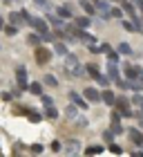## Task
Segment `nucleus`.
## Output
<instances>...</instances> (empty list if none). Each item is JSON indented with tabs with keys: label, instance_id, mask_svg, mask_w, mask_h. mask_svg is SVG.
Segmentation results:
<instances>
[{
	"label": "nucleus",
	"instance_id": "1",
	"mask_svg": "<svg viewBox=\"0 0 143 157\" xmlns=\"http://www.w3.org/2000/svg\"><path fill=\"white\" fill-rule=\"evenodd\" d=\"M65 65H67V70H69V74H74V76H83V74H85L76 56H69V54H65Z\"/></svg>",
	"mask_w": 143,
	"mask_h": 157
},
{
	"label": "nucleus",
	"instance_id": "2",
	"mask_svg": "<svg viewBox=\"0 0 143 157\" xmlns=\"http://www.w3.org/2000/svg\"><path fill=\"white\" fill-rule=\"evenodd\" d=\"M34 59H36V63H40V65H45V63H47L49 59H52V52H49L47 47H38V45H36Z\"/></svg>",
	"mask_w": 143,
	"mask_h": 157
},
{
	"label": "nucleus",
	"instance_id": "3",
	"mask_svg": "<svg viewBox=\"0 0 143 157\" xmlns=\"http://www.w3.org/2000/svg\"><path fill=\"white\" fill-rule=\"evenodd\" d=\"M114 105H116V110L121 112V117H130L132 110H130V101H127L125 97H119L116 101H114Z\"/></svg>",
	"mask_w": 143,
	"mask_h": 157
},
{
	"label": "nucleus",
	"instance_id": "4",
	"mask_svg": "<svg viewBox=\"0 0 143 157\" xmlns=\"http://www.w3.org/2000/svg\"><path fill=\"white\" fill-rule=\"evenodd\" d=\"M29 13H27L25 9L23 11H13L11 16H9V20H11V25H23V23H29Z\"/></svg>",
	"mask_w": 143,
	"mask_h": 157
},
{
	"label": "nucleus",
	"instance_id": "5",
	"mask_svg": "<svg viewBox=\"0 0 143 157\" xmlns=\"http://www.w3.org/2000/svg\"><path fill=\"white\" fill-rule=\"evenodd\" d=\"M29 25H31V27H34V29L38 32V34H42V32H49L47 23H45L42 18H38V16H36V18H29Z\"/></svg>",
	"mask_w": 143,
	"mask_h": 157
},
{
	"label": "nucleus",
	"instance_id": "6",
	"mask_svg": "<svg viewBox=\"0 0 143 157\" xmlns=\"http://www.w3.org/2000/svg\"><path fill=\"white\" fill-rule=\"evenodd\" d=\"M16 78H18V88H20V90L29 88V85H27V70H25V67H18V70H16Z\"/></svg>",
	"mask_w": 143,
	"mask_h": 157
},
{
	"label": "nucleus",
	"instance_id": "7",
	"mask_svg": "<svg viewBox=\"0 0 143 157\" xmlns=\"http://www.w3.org/2000/svg\"><path fill=\"white\" fill-rule=\"evenodd\" d=\"M69 101L76 105V108H81V110H85L87 108V101H85V99L81 97V94H76V92H69Z\"/></svg>",
	"mask_w": 143,
	"mask_h": 157
},
{
	"label": "nucleus",
	"instance_id": "8",
	"mask_svg": "<svg viewBox=\"0 0 143 157\" xmlns=\"http://www.w3.org/2000/svg\"><path fill=\"white\" fill-rule=\"evenodd\" d=\"M94 7H96L98 11H101V16H103V18H107V13H110V9H112L107 0H94Z\"/></svg>",
	"mask_w": 143,
	"mask_h": 157
},
{
	"label": "nucleus",
	"instance_id": "9",
	"mask_svg": "<svg viewBox=\"0 0 143 157\" xmlns=\"http://www.w3.org/2000/svg\"><path fill=\"white\" fill-rule=\"evenodd\" d=\"M85 101H101V92L96 88H87L85 90Z\"/></svg>",
	"mask_w": 143,
	"mask_h": 157
},
{
	"label": "nucleus",
	"instance_id": "10",
	"mask_svg": "<svg viewBox=\"0 0 143 157\" xmlns=\"http://www.w3.org/2000/svg\"><path fill=\"white\" fill-rule=\"evenodd\" d=\"M56 13H58L63 20L72 18V5H63V7H58V9H56Z\"/></svg>",
	"mask_w": 143,
	"mask_h": 157
},
{
	"label": "nucleus",
	"instance_id": "11",
	"mask_svg": "<svg viewBox=\"0 0 143 157\" xmlns=\"http://www.w3.org/2000/svg\"><path fill=\"white\" fill-rule=\"evenodd\" d=\"M101 101H105L107 105H114V101H116V97H114V92H112V90H105L103 94H101Z\"/></svg>",
	"mask_w": 143,
	"mask_h": 157
},
{
	"label": "nucleus",
	"instance_id": "12",
	"mask_svg": "<svg viewBox=\"0 0 143 157\" xmlns=\"http://www.w3.org/2000/svg\"><path fill=\"white\" fill-rule=\"evenodd\" d=\"M107 76H110V81H119V67H116V63H110V67H107Z\"/></svg>",
	"mask_w": 143,
	"mask_h": 157
},
{
	"label": "nucleus",
	"instance_id": "13",
	"mask_svg": "<svg viewBox=\"0 0 143 157\" xmlns=\"http://www.w3.org/2000/svg\"><path fill=\"white\" fill-rule=\"evenodd\" d=\"M81 7H83L85 13H90V16H92V13H96V7L92 5V2H87V0H81Z\"/></svg>",
	"mask_w": 143,
	"mask_h": 157
},
{
	"label": "nucleus",
	"instance_id": "14",
	"mask_svg": "<svg viewBox=\"0 0 143 157\" xmlns=\"http://www.w3.org/2000/svg\"><path fill=\"white\" fill-rule=\"evenodd\" d=\"M139 72H141L139 67H130V65H125V76L130 78V81H132V78H137V76H139Z\"/></svg>",
	"mask_w": 143,
	"mask_h": 157
},
{
	"label": "nucleus",
	"instance_id": "15",
	"mask_svg": "<svg viewBox=\"0 0 143 157\" xmlns=\"http://www.w3.org/2000/svg\"><path fill=\"white\" fill-rule=\"evenodd\" d=\"M27 90H29L31 94H38V97L42 94V85H40V83H36V81H34V83H29V88H27Z\"/></svg>",
	"mask_w": 143,
	"mask_h": 157
},
{
	"label": "nucleus",
	"instance_id": "16",
	"mask_svg": "<svg viewBox=\"0 0 143 157\" xmlns=\"http://www.w3.org/2000/svg\"><path fill=\"white\" fill-rule=\"evenodd\" d=\"M130 139L134 141V144H139V146L143 144V135H141L139 130H130Z\"/></svg>",
	"mask_w": 143,
	"mask_h": 157
},
{
	"label": "nucleus",
	"instance_id": "17",
	"mask_svg": "<svg viewBox=\"0 0 143 157\" xmlns=\"http://www.w3.org/2000/svg\"><path fill=\"white\" fill-rule=\"evenodd\" d=\"M45 117L47 119H56V117H58V110H56L54 105H47V108H45Z\"/></svg>",
	"mask_w": 143,
	"mask_h": 157
},
{
	"label": "nucleus",
	"instance_id": "18",
	"mask_svg": "<svg viewBox=\"0 0 143 157\" xmlns=\"http://www.w3.org/2000/svg\"><path fill=\"white\" fill-rule=\"evenodd\" d=\"M76 25L81 27V29H87V27H90V18H87V16H81V18H76Z\"/></svg>",
	"mask_w": 143,
	"mask_h": 157
},
{
	"label": "nucleus",
	"instance_id": "19",
	"mask_svg": "<svg viewBox=\"0 0 143 157\" xmlns=\"http://www.w3.org/2000/svg\"><path fill=\"white\" fill-rule=\"evenodd\" d=\"M45 85H49V88H56V85H58V78H56L54 74H47V76H45Z\"/></svg>",
	"mask_w": 143,
	"mask_h": 157
},
{
	"label": "nucleus",
	"instance_id": "20",
	"mask_svg": "<svg viewBox=\"0 0 143 157\" xmlns=\"http://www.w3.org/2000/svg\"><path fill=\"white\" fill-rule=\"evenodd\" d=\"M78 151H81V148H78V141H76V139H72V141H69V146H67V153H69V155H76Z\"/></svg>",
	"mask_w": 143,
	"mask_h": 157
},
{
	"label": "nucleus",
	"instance_id": "21",
	"mask_svg": "<svg viewBox=\"0 0 143 157\" xmlns=\"http://www.w3.org/2000/svg\"><path fill=\"white\" fill-rule=\"evenodd\" d=\"M54 52L61 54V56H65V54H67V47L63 45V43H54Z\"/></svg>",
	"mask_w": 143,
	"mask_h": 157
},
{
	"label": "nucleus",
	"instance_id": "22",
	"mask_svg": "<svg viewBox=\"0 0 143 157\" xmlns=\"http://www.w3.org/2000/svg\"><path fill=\"white\" fill-rule=\"evenodd\" d=\"M27 117H29V119L34 121V124H36V121H40V119H42V115H40V112H36V110H27Z\"/></svg>",
	"mask_w": 143,
	"mask_h": 157
},
{
	"label": "nucleus",
	"instance_id": "23",
	"mask_svg": "<svg viewBox=\"0 0 143 157\" xmlns=\"http://www.w3.org/2000/svg\"><path fill=\"white\" fill-rule=\"evenodd\" d=\"M85 153H87V155H101L103 153V146H90Z\"/></svg>",
	"mask_w": 143,
	"mask_h": 157
},
{
	"label": "nucleus",
	"instance_id": "24",
	"mask_svg": "<svg viewBox=\"0 0 143 157\" xmlns=\"http://www.w3.org/2000/svg\"><path fill=\"white\" fill-rule=\"evenodd\" d=\"M85 70H87V74H90L92 78H96L98 74H101V72H98V67H96V65H87V67H85Z\"/></svg>",
	"mask_w": 143,
	"mask_h": 157
},
{
	"label": "nucleus",
	"instance_id": "25",
	"mask_svg": "<svg viewBox=\"0 0 143 157\" xmlns=\"http://www.w3.org/2000/svg\"><path fill=\"white\" fill-rule=\"evenodd\" d=\"M116 52H121V54H132V47H130V45H127V43H121V45H119V49H116Z\"/></svg>",
	"mask_w": 143,
	"mask_h": 157
},
{
	"label": "nucleus",
	"instance_id": "26",
	"mask_svg": "<svg viewBox=\"0 0 143 157\" xmlns=\"http://www.w3.org/2000/svg\"><path fill=\"white\" fill-rule=\"evenodd\" d=\"M40 101H42V105H45V108H47V105H54V99L49 97V94H40Z\"/></svg>",
	"mask_w": 143,
	"mask_h": 157
},
{
	"label": "nucleus",
	"instance_id": "27",
	"mask_svg": "<svg viewBox=\"0 0 143 157\" xmlns=\"http://www.w3.org/2000/svg\"><path fill=\"white\" fill-rule=\"evenodd\" d=\"M56 38V34H49V32H42L40 34V40H45V43H52Z\"/></svg>",
	"mask_w": 143,
	"mask_h": 157
},
{
	"label": "nucleus",
	"instance_id": "28",
	"mask_svg": "<svg viewBox=\"0 0 143 157\" xmlns=\"http://www.w3.org/2000/svg\"><path fill=\"white\" fill-rule=\"evenodd\" d=\"M49 23H52L54 27H63V18L61 16H49Z\"/></svg>",
	"mask_w": 143,
	"mask_h": 157
},
{
	"label": "nucleus",
	"instance_id": "29",
	"mask_svg": "<svg viewBox=\"0 0 143 157\" xmlns=\"http://www.w3.org/2000/svg\"><path fill=\"white\" fill-rule=\"evenodd\" d=\"M11 112H13V115H27V108H25V105H13Z\"/></svg>",
	"mask_w": 143,
	"mask_h": 157
},
{
	"label": "nucleus",
	"instance_id": "30",
	"mask_svg": "<svg viewBox=\"0 0 143 157\" xmlns=\"http://www.w3.org/2000/svg\"><path fill=\"white\" fill-rule=\"evenodd\" d=\"M5 34H9V36H16V34H18V25H9V27H5Z\"/></svg>",
	"mask_w": 143,
	"mask_h": 157
},
{
	"label": "nucleus",
	"instance_id": "31",
	"mask_svg": "<svg viewBox=\"0 0 143 157\" xmlns=\"http://www.w3.org/2000/svg\"><path fill=\"white\" fill-rule=\"evenodd\" d=\"M112 132H114V135H121V132H123V128L119 126V121H112Z\"/></svg>",
	"mask_w": 143,
	"mask_h": 157
},
{
	"label": "nucleus",
	"instance_id": "32",
	"mask_svg": "<svg viewBox=\"0 0 143 157\" xmlns=\"http://www.w3.org/2000/svg\"><path fill=\"white\" fill-rule=\"evenodd\" d=\"M110 16L112 18H121L123 16V9H116V7H114V9H110Z\"/></svg>",
	"mask_w": 143,
	"mask_h": 157
},
{
	"label": "nucleus",
	"instance_id": "33",
	"mask_svg": "<svg viewBox=\"0 0 143 157\" xmlns=\"http://www.w3.org/2000/svg\"><path fill=\"white\" fill-rule=\"evenodd\" d=\"M107 59H110V63H116L119 61V54L114 52V49H110V52H107Z\"/></svg>",
	"mask_w": 143,
	"mask_h": 157
},
{
	"label": "nucleus",
	"instance_id": "34",
	"mask_svg": "<svg viewBox=\"0 0 143 157\" xmlns=\"http://www.w3.org/2000/svg\"><path fill=\"white\" fill-rule=\"evenodd\" d=\"M96 81L101 83V85H110V76H103V74H98V76H96Z\"/></svg>",
	"mask_w": 143,
	"mask_h": 157
},
{
	"label": "nucleus",
	"instance_id": "35",
	"mask_svg": "<svg viewBox=\"0 0 143 157\" xmlns=\"http://www.w3.org/2000/svg\"><path fill=\"white\" fill-rule=\"evenodd\" d=\"M65 115H67L69 119H74V117H76V108H74V105H67V110H65Z\"/></svg>",
	"mask_w": 143,
	"mask_h": 157
},
{
	"label": "nucleus",
	"instance_id": "36",
	"mask_svg": "<svg viewBox=\"0 0 143 157\" xmlns=\"http://www.w3.org/2000/svg\"><path fill=\"white\" fill-rule=\"evenodd\" d=\"M132 103L141 108V105H143V97H141V94H134V97H132Z\"/></svg>",
	"mask_w": 143,
	"mask_h": 157
},
{
	"label": "nucleus",
	"instance_id": "37",
	"mask_svg": "<svg viewBox=\"0 0 143 157\" xmlns=\"http://www.w3.org/2000/svg\"><path fill=\"white\" fill-rule=\"evenodd\" d=\"M110 151H112L114 155H121V153H123V148H121V146H116V144H110Z\"/></svg>",
	"mask_w": 143,
	"mask_h": 157
},
{
	"label": "nucleus",
	"instance_id": "38",
	"mask_svg": "<svg viewBox=\"0 0 143 157\" xmlns=\"http://www.w3.org/2000/svg\"><path fill=\"white\" fill-rule=\"evenodd\" d=\"M123 13H127V16H132V13H134V9H132V5H130V2H125V5H123Z\"/></svg>",
	"mask_w": 143,
	"mask_h": 157
},
{
	"label": "nucleus",
	"instance_id": "39",
	"mask_svg": "<svg viewBox=\"0 0 143 157\" xmlns=\"http://www.w3.org/2000/svg\"><path fill=\"white\" fill-rule=\"evenodd\" d=\"M103 139L107 141V144H112V139H114V132H112V130H110V132L105 130V132H103Z\"/></svg>",
	"mask_w": 143,
	"mask_h": 157
},
{
	"label": "nucleus",
	"instance_id": "40",
	"mask_svg": "<svg viewBox=\"0 0 143 157\" xmlns=\"http://www.w3.org/2000/svg\"><path fill=\"white\" fill-rule=\"evenodd\" d=\"M74 119H76V126H85V124H87V121H85L83 117H78V115H76Z\"/></svg>",
	"mask_w": 143,
	"mask_h": 157
},
{
	"label": "nucleus",
	"instance_id": "41",
	"mask_svg": "<svg viewBox=\"0 0 143 157\" xmlns=\"http://www.w3.org/2000/svg\"><path fill=\"white\" fill-rule=\"evenodd\" d=\"M31 153H42V146L40 144H34L31 146Z\"/></svg>",
	"mask_w": 143,
	"mask_h": 157
},
{
	"label": "nucleus",
	"instance_id": "42",
	"mask_svg": "<svg viewBox=\"0 0 143 157\" xmlns=\"http://www.w3.org/2000/svg\"><path fill=\"white\" fill-rule=\"evenodd\" d=\"M29 43H31V45H38V43H40V36H29Z\"/></svg>",
	"mask_w": 143,
	"mask_h": 157
},
{
	"label": "nucleus",
	"instance_id": "43",
	"mask_svg": "<svg viewBox=\"0 0 143 157\" xmlns=\"http://www.w3.org/2000/svg\"><path fill=\"white\" fill-rule=\"evenodd\" d=\"M123 27H125V29H130V32H132V29H137V27H134L132 23H127V20H123Z\"/></svg>",
	"mask_w": 143,
	"mask_h": 157
},
{
	"label": "nucleus",
	"instance_id": "44",
	"mask_svg": "<svg viewBox=\"0 0 143 157\" xmlns=\"http://www.w3.org/2000/svg\"><path fill=\"white\" fill-rule=\"evenodd\" d=\"M52 151H54V153L61 151V144H58V141H52Z\"/></svg>",
	"mask_w": 143,
	"mask_h": 157
},
{
	"label": "nucleus",
	"instance_id": "45",
	"mask_svg": "<svg viewBox=\"0 0 143 157\" xmlns=\"http://www.w3.org/2000/svg\"><path fill=\"white\" fill-rule=\"evenodd\" d=\"M98 47H101V52H105V54H107V52H110V49H112L110 45H107V43H105V45H98Z\"/></svg>",
	"mask_w": 143,
	"mask_h": 157
},
{
	"label": "nucleus",
	"instance_id": "46",
	"mask_svg": "<svg viewBox=\"0 0 143 157\" xmlns=\"http://www.w3.org/2000/svg\"><path fill=\"white\" fill-rule=\"evenodd\" d=\"M119 88H130V81H119Z\"/></svg>",
	"mask_w": 143,
	"mask_h": 157
},
{
	"label": "nucleus",
	"instance_id": "47",
	"mask_svg": "<svg viewBox=\"0 0 143 157\" xmlns=\"http://www.w3.org/2000/svg\"><path fill=\"white\" fill-rule=\"evenodd\" d=\"M23 148H25L23 144H16V146H13V153H20V151H23Z\"/></svg>",
	"mask_w": 143,
	"mask_h": 157
},
{
	"label": "nucleus",
	"instance_id": "48",
	"mask_svg": "<svg viewBox=\"0 0 143 157\" xmlns=\"http://www.w3.org/2000/svg\"><path fill=\"white\" fill-rule=\"evenodd\" d=\"M36 5H40V7H47V0H34Z\"/></svg>",
	"mask_w": 143,
	"mask_h": 157
},
{
	"label": "nucleus",
	"instance_id": "49",
	"mask_svg": "<svg viewBox=\"0 0 143 157\" xmlns=\"http://www.w3.org/2000/svg\"><path fill=\"white\" fill-rule=\"evenodd\" d=\"M2 29H5V20L0 18V32H2Z\"/></svg>",
	"mask_w": 143,
	"mask_h": 157
},
{
	"label": "nucleus",
	"instance_id": "50",
	"mask_svg": "<svg viewBox=\"0 0 143 157\" xmlns=\"http://www.w3.org/2000/svg\"><path fill=\"white\" fill-rule=\"evenodd\" d=\"M141 128H143V117H141Z\"/></svg>",
	"mask_w": 143,
	"mask_h": 157
},
{
	"label": "nucleus",
	"instance_id": "51",
	"mask_svg": "<svg viewBox=\"0 0 143 157\" xmlns=\"http://www.w3.org/2000/svg\"><path fill=\"white\" fill-rule=\"evenodd\" d=\"M141 115H143V105H141Z\"/></svg>",
	"mask_w": 143,
	"mask_h": 157
},
{
	"label": "nucleus",
	"instance_id": "52",
	"mask_svg": "<svg viewBox=\"0 0 143 157\" xmlns=\"http://www.w3.org/2000/svg\"><path fill=\"white\" fill-rule=\"evenodd\" d=\"M130 2H134V0H130Z\"/></svg>",
	"mask_w": 143,
	"mask_h": 157
}]
</instances>
